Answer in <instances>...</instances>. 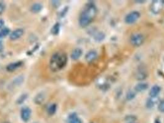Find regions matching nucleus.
<instances>
[{"mask_svg": "<svg viewBox=\"0 0 164 123\" xmlns=\"http://www.w3.org/2000/svg\"><path fill=\"white\" fill-rule=\"evenodd\" d=\"M6 6L3 2H0V14H3V12L5 10Z\"/></svg>", "mask_w": 164, "mask_h": 123, "instance_id": "nucleus-25", "label": "nucleus"}, {"mask_svg": "<svg viewBox=\"0 0 164 123\" xmlns=\"http://www.w3.org/2000/svg\"><path fill=\"white\" fill-rule=\"evenodd\" d=\"M45 94L43 93H42V92H41V93L38 94L35 96L33 100L36 104L40 105L43 102V101L45 100Z\"/></svg>", "mask_w": 164, "mask_h": 123, "instance_id": "nucleus-14", "label": "nucleus"}, {"mask_svg": "<svg viewBox=\"0 0 164 123\" xmlns=\"http://www.w3.org/2000/svg\"><path fill=\"white\" fill-rule=\"evenodd\" d=\"M31 113H32V111H31V110H30V108L27 107H23L21 112V116L22 119L23 121L27 122L30 118Z\"/></svg>", "mask_w": 164, "mask_h": 123, "instance_id": "nucleus-5", "label": "nucleus"}, {"mask_svg": "<svg viewBox=\"0 0 164 123\" xmlns=\"http://www.w3.org/2000/svg\"><path fill=\"white\" fill-rule=\"evenodd\" d=\"M67 63V55L64 52L58 51L54 53L50 61V68L54 72L58 71L65 67Z\"/></svg>", "mask_w": 164, "mask_h": 123, "instance_id": "nucleus-2", "label": "nucleus"}, {"mask_svg": "<svg viewBox=\"0 0 164 123\" xmlns=\"http://www.w3.org/2000/svg\"><path fill=\"white\" fill-rule=\"evenodd\" d=\"M144 41V37L141 33L133 34L130 38L131 44L134 46H141Z\"/></svg>", "mask_w": 164, "mask_h": 123, "instance_id": "nucleus-3", "label": "nucleus"}, {"mask_svg": "<svg viewBox=\"0 0 164 123\" xmlns=\"http://www.w3.org/2000/svg\"><path fill=\"white\" fill-rule=\"evenodd\" d=\"M10 33V30L8 28H4L0 31V38L3 39L4 37L8 36Z\"/></svg>", "mask_w": 164, "mask_h": 123, "instance_id": "nucleus-18", "label": "nucleus"}, {"mask_svg": "<svg viewBox=\"0 0 164 123\" xmlns=\"http://www.w3.org/2000/svg\"><path fill=\"white\" fill-rule=\"evenodd\" d=\"M27 94H22L19 98H18V99L17 100V104L23 103L24 102L26 101V100L27 99Z\"/></svg>", "mask_w": 164, "mask_h": 123, "instance_id": "nucleus-20", "label": "nucleus"}, {"mask_svg": "<svg viewBox=\"0 0 164 123\" xmlns=\"http://www.w3.org/2000/svg\"><path fill=\"white\" fill-rule=\"evenodd\" d=\"M57 110V105L55 103H53L48 108V113L51 116L55 114Z\"/></svg>", "mask_w": 164, "mask_h": 123, "instance_id": "nucleus-16", "label": "nucleus"}, {"mask_svg": "<svg viewBox=\"0 0 164 123\" xmlns=\"http://www.w3.org/2000/svg\"><path fill=\"white\" fill-rule=\"evenodd\" d=\"M60 31V23H56L54 25L53 27L51 28V32L53 35H57L59 34Z\"/></svg>", "mask_w": 164, "mask_h": 123, "instance_id": "nucleus-17", "label": "nucleus"}, {"mask_svg": "<svg viewBox=\"0 0 164 123\" xmlns=\"http://www.w3.org/2000/svg\"><path fill=\"white\" fill-rule=\"evenodd\" d=\"M135 97V93L132 90H130L126 94V98L129 100H132L133 98H134Z\"/></svg>", "mask_w": 164, "mask_h": 123, "instance_id": "nucleus-23", "label": "nucleus"}, {"mask_svg": "<svg viewBox=\"0 0 164 123\" xmlns=\"http://www.w3.org/2000/svg\"><path fill=\"white\" fill-rule=\"evenodd\" d=\"M3 50V45L2 42V39L0 38V52H2Z\"/></svg>", "mask_w": 164, "mask_h": 123, "instance_id": "nucleus-29", "label": "nucleus"}, {"mask_svg": "<svg viewBox=\"0 0 164 123\" xmlns=\"http://www.w3.org/2000/svg\"><path fill=\"white\" fill-rule=\"evenodd\" d=\"M67 122L68 123H83L75 113H73L68 116Z\"/></svg>", "mask_w": 164, "mask_h": 123, "instance_id": "nucleus-10", "label": "nucleus"}, {"mask_svg": "<svg viewBox=\"0 0 164 123\" xmlns=\"http://www.w3.org/2000/svg\"><path fill=\"white\" fill-rule=\"evenodd\" d=\"M97 56H98V54H97L96 51H90L86 54L85 59L88 62H92L93 61H94L96 59Z\"/></svg>", "mask_w": 164, "mask_h": 123, "instance_id": "nucleus-11", "label": "nucleus"}, {"mask_svg": "<svg viewBox=\"0 0 164 123\" xmlns=\"http://www.w3.org/2000/svg\"><path fill=\"white\" fill-rule=\"evenodd\" d=\"M139 17H140V13L138 11H133L125 17V22L126 23L131 24L136 22Z\"/></svg>", "mask_w": 164, "mask_h": 123, "instance_id": "nucleus-4", "label": "nucleus"}, {"mask_svg": "<svg viewBox=\"0 0 164 123\" xmlns=\"http://www.w3.org/2000/svg\"><path fill=\"white\" fill-rule=\"evenodd\" d=\"M22 65H23V62L22 61H18L16 62L11 63L6 66V70L9 72H13L14 70H17V69H19V68H20Z\"/></svg>", "mask_w": 164, "mask_h": 123, "instance_id": "nucleus-8", "label": "nucleus"}, {"mask_svg": "<svg viewBox=\"0 0 164 123\" xmlns=\"http://www.w3.org/2000/svg\"><path fill=\"white\" fill-rule=\"evenodd\" d=\"M43 8V6L40 3H35L33 4L31 7V11L33 13H38V12H40L41 10Z\"/></svg>", "mask_w": 164, "mask_h": 123, "instance_id": "nucleus-15", "label": "nucleus"}, {"mask_svg": "<svg viewBox=\"0 0 164 123\" xmlns=\"http://www.w3.org/2000/svg\"><path fill=\"white\" fill-rule=\"evenodd\" d=\"M158 110H159V112L162 113H164V100H162L158 106Z\"/></svg>", "mask_w": 164, "mask_h": 123, "instance_id": "nucleus-24", "label": "nucleus"}, {"mask_svg": "<svg viewBox=\"0 0 164 123\" xmlns=\"http://www.w3.org/2000/svg\"><path fill=\"white\" fill-rule=\"evenodd\" d=\"M4 25V21L3 19H0V29H1Z\"/></svg>", "mask_w": 164, "mask_h": 123, "instance_id": "nucleus-30", "label": "nucleus"}, {"mask_svg": "<svg viewBox=\"0 0 164 123\" xmlns=\"http://www.w3.org/2000/svg\"><path fill=\"white\" fill-rule=\"evenodd\" d=\"M3 123H10L9 122H8V121H5V122H3Z\"/></svg>", "mask_w": 164, "mask_h": 123, "instance_id": "nucleus-31", "label": "nucleus"}, {"mask_svg": "<svg viewBox=\"0 0 164 123\" xmlns=\"http://www.w3.org/2000/svg\"><path fill=\"white\" fill-rule=\"evenodd\" d=\"M24 81V78L22 76H17V78H16L14 79V81H13V83L14 84H15L16 86H20L21 85L23 82Z\"/></svg>", "mask_w": 164, "mask_h": 123, "instance_id": "nucleus-19", "label": "nucleus"}, {"mask_svg": "<svg viewBox=\"0 0 164 123\" xmlns=\"http://www.w3.org/2000/svg\"><path fill=\"white\" fill-rule=\"evenodd\" d=\"M155 103L153 102V100L152 99H149L148 101V102H147V106L149 107V108H151V107H153V105H154V104Z\"/></svg>", "mask_w": 164, "mask_h": 123, "instance_id": "nucleus-26", "label": "nucleus"}, {"mask_svg": "<svg viewBox=\"0 0 164 123\" xmlns=\"http://www.w3.org/2000/svg\"><path fill=\"white\" fill-rule=\"evenodd\" d=\"M97 9L96 6L92 3H88L81 12L79 17V24L82 27H86L92 22L96 17Z\"/></svg>", "mask_w": 164, "mask_h": 123, "instance_id": "nucleus-1", "label": "nucleus"}, {"mask_svg": "<svg viewBox=\"0 0 164 123\" xmlns=\"http://www.w3.org/2000/svg\"><path fill=\"white\" fill-rule=\"evenodd\" d=\"M161 1H155L151 4V11H153L154 13H159L161 9H162V6L163 3Z\"/></svg>", "mask_w": 164, "mask_h": 123, "instance_id": "nucleus-6", "label": "nucleus"}, {"mask_svg": "<svg viewBox=\"0 0 164 123\" xmlns=\"http://www.w3.org/2000/svg\"><path fill=\"white\" fill-rule=\"evenodd\" d=\"M136 77L139 80H143L146 78V72L144 71H139Z\"/></svg>", "mask_w": 164, "mask_h": 123, "instance_id": "nucleus-21", "label": "nucleus"}, {"mask_svg": "<svg viewBox=\"0 0 164 123\" xmlns=\"http://www.w3.org/2000/svg\"><path fill=\"white\" fill-rule=\"evenodd\" d=\"M105 38V35L101 32H99L95 35V40L96 41H101Z\"/></svg>", "mask_w": 164, "mask_h": 123, "instance_id": "nucleus-22", "label": "nucleus"}, {"mask_svg": "<svg viewBox=\"0 0 164 123\" xmlns=\"http://www.w3.org/2000/svg\"><path fill=\"white\" fill-rule=\"evenodd\" d=\"M130 123H133V122H130Z\"/></svg>", "mask_w": 164, "mask_h": 123, "instance_id": "nucleus-33", "label": "nucleus"}, {"mask_svg": "<svg viewBox=\"0 0 164 123\" xmlns=\"http://www.w3.org/2000/svg\"><path fill=\"white\" fill-rule=\"evenodd\" d=\"M23 34V30L22 28H18L11 32L9 35V38L11 40H16L20 38Z\"/></svg>", "mask_w": 164, "mask_h": 123, "instance_id": "nucleus-7", "label": "nucleus"}, {"mask_svg": "<svg viewBox=\"0 0 164 123\" xmlns=\"http://www.w3.org/2000/svg\"><path fill=\"white\" fill-rule=\"evenodd\" d=\"M67 11V7H66V8L64 9L62 11V12H60V17H63V16H64V15L66 14Z\"/></svg>", "mask_w": 164, "mask_h": 123, "instance_id": "nucleus-28", "label": "nucleus"}, {"mask_svg": "<svg viewBox=\"0 0 164 123\" xmlns=\"http://www.w3.org/2000/svg\"><path fill=\"white\" fill-rule=\"evenodd\" d=\"M51 2H52V4H53V6L55 8H58L59 6H60V1H52Z\"/></svg>", "mask_w": 164, "mask_h": 123, "instance_id": "nucleus-27", "label": "nucleus"}, {"mask_svg": "<svg viewBox=\"0 0 164 123\" xmlns=\"http://www.w3.org/2000/svg\"><path fill=\"white\" fill-rule=\"evenodd\" d=\"M148 88V84L146 83H140L136 85L135 90L136 92H143L146 90Z\"/></svg>", "mask_w": 164, "mask_h": 123, "instance_id": "nucleus-13", "label": "nucleus"}, {"mask_svg": "<svg viewBox=\"0 0 164 123\" xmlns=\"http://www.w3.org/2000/svg\"><path fill=\"white\" fill-rule=\"evenodd\" d=\"M82 50L80 48H76L72 51L71 54V58L74 60H78L82 56Z\"/></svg>", "mask_w": 164, "mask_h": 123, "instance_id": "nucleus-12", "label": "nucleus"}, {"mask_svg": "<svg viewBox=\"0 0 164 123\" xmlns=\"http://www.w3.org/2000/svg\"><path fill=\"white\" fill-rule=\"evenodd\" d=\"M161 88L159 86L154 85L151 88L149 91V95L151 98H155L160 93Z\"/></svg>", "mask_w": 164, "mask_h": 123, "instance_id": "nucleus-9", "label": "nucleus"}, {"mask_svg": "<svg viewBox=\"0 0 164 123\" xmlns=\"http://www.w3.org/2000/svg\"><path fill=\"white\" fill-rule=\"evenodd\" d=\"M163 3H164V1H163Z\"/></svg>", "mask_w": 164, "mask_h": 123, "instance_id": "nucleus-32", "label": "nucleus"}]
</instances>
